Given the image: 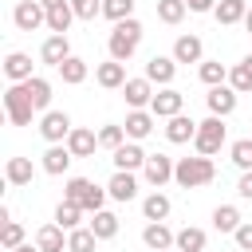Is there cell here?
<instances>
[{"instance_id": "cell-1", "label": "cell", "mask_w": 252, "mask_h": 252, "mask_svg": "<svg viewBox=\"0 0 252 252\" xmlns=\"http://www.w3.org/2000/svg\"><path fill=\"white\" fill-rule=\"evenodd\" d=\"M106 197H110L106 185H94L91 177H67V181H63V201H75V205H79L83 213H91V217L106 209Z\"/></svg>"}, {"instance_id": "cell-2", "label": "cell", "mask_w": 252, "mask_h": 252, "mask_svg": "<svg viewBox=\"0 0 252 252\" xmlns=\"http://www.w3.org/2000/svg\"><path fill=\"white\" fill-rule=\"evenodd\" d=\"M142 20L138 16H130V20H122V24H114V32L106 35V51H110V59H118V63H130L134 59V51H138V43H142Z\"/></svg>"}, {"instance_id": "cell-3", "label": "cell", "mask_w": 252, "mask_h": 252, "mask_svg": "<svg viewBox=\"0 0 252 252\" xmlns=\"http://www.w3.org/2000/svg\"><path fill=\"white\" fill-rule=\"evenodd\" d=\"M213 177H217L213 158H201V154H193V158H177L173 181H177L181 189H201V185H209Z\"/></svg>"}, {"instance_id": "cell-4", "label": "cell", "mask_w": 252, "mask_h": 252, "mask_svg": "<svg viewBox=\"0 0 252 252\" xmlns=\"http://www.w3.org/2000/svg\"><path fill=\"white\" fill-rule=\"evenodd\" d=\"M224 138H228V126H224V118L209 114V118H201V122H197V138H193V150H197L201 158H213V154H220Z\"/></svg>"}, {"instance_id": "cell-5", "label": "cell", "mask_w": 252, "mask_h": 252, "mask_svg": "<svg viewBox=\"0 0 252 252\" xmlns=\"http://www.w3.org/2000/svg\"><path fill=\"white\" fill-rule=\"evenodd\" d=\"M4 114H8V122H12V126H32L35 106H32V98H28L24 83H12V87L4 91Z\"/></svg>"}, {"instance_id": "cell-6", "label": "cell", "mask_w": 252, "mask_h": 252, "mask_svg": "<svg viewBox=\"0 0 252 252\" xmlns=\"http://www.w3.org/2000/svg\"><path fill=\"white\" fill-rule=\"evenodd\" d=\"M71 130H75V122H71V114H67V110H47V114L39 118V138H43L47 146L67 142V138H71Z\"/></svg>"}, {"instance_id": "cell-7", "label": "cell", "mask_w": 252, "mask_h": 252, "mask_svg": "<svg viewBox=\"0 0 252 252\" xmlns=\"http://www.w3.org/2000/svg\"><path fill=\"white\" fill-rule=\"evenodd\" d=\"M12 24L20 32H39V28H47V8L39 0H20L12 8Z\"/></svg>"}, {"instance_id": "cell-8", "label": "cell", "mask_w": 252, "mask_h": 252, "mask_svg": "<svg viewBox=\"0 0 252 252\" xmlns=\"http://www.w3.org/2000/svg\"><path fill=\"white\" fill-rule=\"evenodd\" d=\"M150 110H154V118H177V114H185V94L177 91V87H158V94H154V102H150Z\"/></svg>"}, {"instance_id": "cell-9", "label": "cell", "mask_w": 252, "mask_h": 252, "mask_svg": "<svg viewBox=\"0 0 252 252\" xmlns=\"http://www.w3.org/2000/svg\"><path fill=\"white\" fill-rule=\"evenodd\" d=\"M154 83L146 79V75H138V79H126V87H122V98H126V106L130 110H150V102H154Z\"/></svg>"}, {"instance_id": "cell-10", "label": "cell", "mask_w": 252, "mask_h": 252, "mask_svg": "<svg viewBox=\"0 0 252 252\" xmlns=\"http://www.w3.org/2000/svg\"><path fill=\"white\" fill-rule=\"evenodd\" d=\"M146 150H142V142H122L114 154H110V161H114V169H126V173H142L146 169Z\"/></svg>"}, {"instance_id": "cell-11", "label": "cell", "mask_w": 252, "mask_h": 252, "mask_svg": "<svg viewBox=\"0 0 252 252\" xmlns=\"http://www.w3.org/2000/svg\"><path fill=\"white\" fill-rule=\"evenodd\" d=\"M173 169H177V161H173L169 154H150V158H146L142 177H146L154 189H161V185H169V181H173Z\"/></svg>"}, {"instance_id": "cell-12", "label": "cell", "mask_w": 252, "mask_h": 252, "mask_svg": "<svg viewBox=\"0 0 252 252\" xmlns=\"http://www.w3.org/2000/svg\"><path fill=\"white\" fill-rule=\"evenodd\" d=\"M142 244H146L150 252H169V248L177 244V232H173L165 220H150V224L142 228Z\"/></svg>"}, {"instance_id": "cell-13", "label": "cell", "mask_w": 252, "mask_h": 252, "mask_svg": "<svg viewBox=\"0 0 252 252\" xmlns=\"http://www.w3.org/2000/svg\"><path fill=\"white\" fill-rule=\"evenodd\" d=\"M71 59V39L67 35H47L43 43H39V63H47V67H63Z\"/></svg>"}, {"instance_id": "cell-14", "label": "cell", "mask_w": 252, "mask_h": 252, "mask_svg": "<svg viewBox=\"0 0 252 252\" xmlns=\"http://www.w3.org/2000/svg\"><path fill=\"white\" fill-rule=\"evenodd\" d=\"M146 79H150L154 87H173V79H177V59H173V55H150Z\"/></svg>"}, {"instance_id": "cell-15", "label": "cell", "mask_w": 252, "mask_h": 252, "mask_svg": "<svg viewBox=\"0 0 252 252\" xmlns=\"http://www.w3.org/2000/svg\"><path fill=\"white\" fill-rule=\"evenodd\" d=\"M236 102H240V94L224 83V87H209V94H205V106H209V114H217V118H228L232 110H236Z\"/></svg>"}, {"instance_id": "cell-16", "label": "cell", "mask_w": 252, "mask_h": 252, "mask_svg": "<svg viewBox=\"0 0 252 252\" xmlns=\"http://www.w3.org/2000/svg\"><path fill=\"white\" fill-rule=\"evenodd\" d=\"M154 126H158L154 110H130V114H126V122H122V130H126V138H130V142H146V138L154 134Z\"/></svg>"}, {"instance_id": "cell-17", "label": "cell", "mask_w": 252, "mask_h": 252, "mask_svg": "<svg viewBox=\"0 0 252 252\" xmlns=\"http://www.w3.org/2000/svg\"><path fill=\"white\" fill-rule=\"evenodd\" d=\"M106 193H110V201H134L138 197V173H126V169H114L110 173V181H106Z\"/></svg>"}, {"instance_id": "cell-18", "label": "cell", "mask_w": 252, "mask_h": 252, "mask_svg": "<svg viewBox=\"0 0 252 252\" xmlns=\"http://www.w3.org/2000/svg\"><path fill=\"white\" fill-rule=\"evenodd\" d=\"M94 83H98L102 91H122V87H126V63H118V59L98 63V67H94Z\"/></svg>"}, {"instance_id": "cell-19", "label": "cell", "mask_w": 252, "mask_h": 252, "mask_svg": "<svg viewBox=\"0 0 252 252\" xmlns=\"http://www.w3.org/2000/svg\"><path fill=\"white\" fill-rule=\"evenodd\" d=\"M71 161H75V154L67 150V142H59V146H47L43 150V173H51V177H63L67 169H71Z\"/></svg>"}, {"instance_id": "cell-20", "label": "cell", "mask_w": 252, "mask_h": 252, "mask_svg": "<svg viewBox=\"0 0 252 252\" xmlns=\"http://www.w3.org/2000/svg\"><path fill=\"white\" fill-rule=\"evenodd\" d=\"M173 59L177 63H205V43H201V35H177L173 39Z\"/></svg>"}, {"instance_id": "cell-21", "label": "cell", "mask_w": 252, "mask_h": 252, "mask_svg": "<svg viewBox=\"0 0 252 252\" xmlns=\"http://www.w3.org/2000/svg\"><path fill=\"white\" fill-rule=\"evenodd\" d=\"M4 75H8V83H28L35 71H32V55L28 51H8L4 55Z\"/></svg>"}, {"instance_id": "cell-22", "label": "cell", "mask_w": 252, "mask_h": 252, "mask_svg": "<svg viewBox=\"0 0 252 252\" xmlns=\"http://www.w3.org/2000/svg\"><path fill=\"white\" fill-rule=\"evenodd\" d=\"M169 213H173V201H169L161 189H154V193L142 197V217H146V224H150V220H169Z\"/></svg>"}, {"instance_id": "cell-23", "label": "cell", "mask_w": 252, "mask_h": 252, "mask_svg": "<svg viewBox=\"0 0 252 252\" xmlns=\"http://www.w3.org/2000/svg\"><path fill=\"white\" fill-rule=\"evenodd\" d=\"M35 248H39V252H67V228H59L55 220H51V224H39Z\"/></svg>"}, {"instance_id": "cell-24", "label": "cell", "mask_w": 252, "mask_h": 252, "mask_svg": "<svg viewBox=\"0 0 252 252\" xmlns=\"http://www.w3.org/2000/svg\"><path fill=\"white\" fill-rule=\"evenodd\" d=\"M24 91H28V98H32V106H35V114L43 110H51V79H43V75H32L28 83H24Z\"/></svg>"}, {"instance_id": "cell-25", "label": "cell", "mask_w": 252, "mask_h": 252, "mask_svg": "<svg viewBox=\"0 0 252 252\" xmlns=\"http://www.w3.org/2000/svg\"><path fill=\"white\" fill-rule=\"evenodd\" d=\"M67 150H71L75 158H91V154L98 150V130L75 126V130H71V138H67Z\"/></svg>"}, {"instance_id": "cell-26", "label": "cell", "mask_w": 252, "mask_h": 252, "mask_svg": "<svg viewBox=\"0 0 252 252\" xmlns=\"http://www.w3.org/2000/svg\"><path fill=\"white\" fill-rule=\"evenodd\" d=\"M32 177H35V165H32V158H8L4 161V181L8 185H32Z\"/></svg>"}, {"instance_id": "cell-27", "label": "cell", "mask_w": 252, "mask_h": 252, "mask_svg": "<svg viewBox=\"0 0 252 252\" xmlns=\"http://www.w3.org/2000/svg\"><path fill=\"white\" fill-rule=\"evenodd\" d=\"M165 138H169L173 146H185V142H193V138H197V122H193L189 114H177V118H169V122H165Z\"/></svg>"}, {"instance_id": "cell-28", "label": "cell", "mask_w": 252, "mask_h": 252, "mask_svg": "<svg viewBox=\"0 0 252 252\" xmlns=\"http://www.w3.org/2000/svg\"><path fill=\"white\" fill-rule=\"evenodd\" d=\"M205 244H209V232L205 228H197V224H185V228H177V252H205Z\"/></svg>"}, {"instance_id": "cell-29", "label": "cell", "mask_w": 252, "mask_h": 252, "mask_svg": "<svg viewBox=\"0 0 252 252\" xmlns=\"http://www.w3.org/2000/svg\"><path fill=\"white\" fill-rule=\"evenodd\" d=\"M244 16H248V4H244V0H220V4H217V12H213V20H217L220 28L244 24Z\"/></svg>"}, {"instance_id": "cell-30", "label": "cell", "mask_w": 252, "mask_h": 252, "mask_svg": "<svg viewBox=\"0 0 252 252\" xmlns=\"http://www.w3.org/2000/svg\"><path fill=\"white\" fill-rule=\"evenodd\" d=\"M87 228H91V232H94V236H98V240H114V236H118V228H122V224H118V217H114V213H110V209H102V213H94V217H91V220H87Z\"/></svg>"}, {"instance_id": "cell-31", "label": "cell", "mask_w": 252, "mask_h": 252, "mask_svg": "<svg viewBox=\"0 0 252 252\" xmlns=\"http://www.w3.org/2000/svg\"><path fill=\"white\" fill-rule=\"evenodd\" d=\"M228 71H232V67H224L220 59H205V63H197V75H201L205 87H224V83H228Z\"/></svg>"}, {"instance_id": "cell-32", "label": "cell", "mask_w": 252, "mask_h": 252, "mask_svg": "<svg viewBox=\"0 0 252 252\" xmlns=\"http://www.w3.org/2000/svg\"><path fill=\"white\" fill-rule=\"evenodd\" d=\"M240 224H244V217H240L236 205H217V209H213V228H217V232H236Z\"/></svg>"}, {"instance_id": "cell-33", "label": "cell", "mask_w": 252, "mask_h": 252, "mask_svg": "<svg viewBox=\"0 0 252 252\" xmlns=\"http://www.w3.org/2000/svg\"><path fill=\"white\" fill-rule=\"evenodd\" d=\"M55 224L67 228V232L83 228V209H79L75 201H59V205H55Z\"/></svg>"}, {"instance_id": "cell-34", "label": "cell", "mask_w": 252, "mask_h": 252, "mask_svg": "<svg viewBox=\"0 0 252 252\" xmlns=\"http://www.w3.org/2000/svg\"><path fill=\"white\" fill-rule=\"evenodd\" d=\"M87 75H91V67H87V59H79V55H71V59L59 67V79H63L67 87H79V83H87Z\"/></svg>"}, {"instance_id": "cell-35", "label": "cell", "mask_w": 252, "mask_h": 252, "mask_svg": "<svg viewBox=\"0 0 252 252\" xmlns=\"http://www.w3.org/2000/svg\"><path fill=\"white\" fill-rule=\"evenodd\" d=\"M102 240L83 224V228H75V232H67V252H94Z\"/></svg>"}, {"instance_id": "cell-36", "label": "cell", "mask_w": 252, "mask_h": 252, "mask_svg": "<svg viewBox=\"0 0 252 252\" xmlns=\"http://www.w3.org/2000/svg\"><path fill=\"white\" fill-rule=\"evenodd\" d=\"M228 161H232L240 173H248V169H252V138H236V142L228 146Z\"/></svg>"}, {"instance_id": "cell-37", "label": "cell", "mask_w": 252, "mask_h": 252, "mask_svg": "<svg viewBox=\"0 0 252 252\" xmlns=\"http://www.w3.org/2000/svg\"><path fill=\"white\" fill-rule=\"evenodd\" d=\"M71 20H75L71 4H63V8H51V12H47V32H51V35H67V32H71Z\"/></svg>"}, {"instance_id": "cell-38", "label": "cell", "mask_w": 252, "mask_h": 252, "mask_svg": "<svg viewBox=\"0 0 252 252\" xmlns=\"http://www.w3.org/2000/svg\"><path fill=\"white\" fill-rule=\"evenodd\" d=\"M185 12H189V4H185V0H158V20H161V24H169V28H173V24H181V20H185Z\"/></svg>"}, {"instance_id": "cell-39", "label": "cell", "mask_w": 252, "mask_h": 252, "mask_svg": "<svg viewBox=\"0 0 252 252\" xmlns=\"http://www.w3.org/2000/svg\"><path fill=\"white\" fill-rule=\"evenodd\" d=\"M122 142H130L122 126H114V122H106V126H98V146H102V150H110V154H114V150H118Z\"/></svg>"}, {"instance_id": "cell-40", "label": "cell", "mask_w": 252, "mask_h": 252, "mask_svg": "<svg viewBox=\"0 0 252 252\" xmlns=\"http://www.w3.org/2000/svg\"><path fill=\"white\" fill-rule=\"evenodd\" d=\"M102 16L110 24H122V20L134 16V0H102Z\"/></svg>"}, {"instance_id": "cell-41", "label": "cell", "mask_w": 252, "mask_h": 252, "mask_svg": "<svg viewBox=\"0 0 252 252\" xmlns=\"http://www.w3.org/2000/svg\"><path fill=\"white\" fill-rule=\"evenodd\" d=\"M228 87H232L236 94H248V91H252V67L236 63V67L228 71Z\"/></svg>"}, {"instance_id": "cell-42", "label": "cell", "mask_w": 252, "mask_h": 252, "mask_svg": "<svg viewBox=\"0 0 252 252\" xmlns=\"http://www.w3.org/2000/svg\"><path fill=\"white\" fill-rule=\"evenodd\" d=\"M0 244L12 252V248H20L24 244V224L20 220H4V228H0Z\"/></svg>"}, {"instance_id": "cell-43", "label": "cell", "mask_w": 252, "mask_h": 252, "mask_svg": "<svg viewBox=\"0 0 252 252\" xmlns=\"http://www.w3.org/2000/svg\"><path fill=\"white\" fill-rule=\"evenodd\" d=\"M71 12H75V20H94V16H102V0H71Z\"/></svg>"}, {"instance_id": "cell-44", "label": "cell", "mask_w": 252, "mask_h": 252, "mask_svg": "<svg viewBox=\"0 0 252 252\" xmlns=\"http://www.w3.org/2000/svg\"><path fill=\"white\" fill-rule=\"evenodd\" d=\"M232 240H236V248H240V252H252V220H244V224L232 232Z\"/></svg>"}, {"instance_id": "cell-45", "label": "cell", "mask_w": 252, "mask_h": 252, "mask_svg": "<svg viewBox=\"0 0 252 252\" xmlns=\"http://www.w3.org/2000/svg\"><path fill=\"white\" fill-rule=\"evenodd\" d=\"M236 193H240L244 201H252V169H248V173H240V181H236Z\"/></svg>"}, {"instance_id": "cell-46", "label": "cell", "mask_w": 252, "mask_h": 252, "mask_svg": "<svg viewBox=\"0 0 252 252\" xmlns=\"http://www.w3.org/2000/svg\"><path fill=\"white\" fill-rule=\"evenodd\" d=\"M185 4H189V12H217L220 0H185Z\"/></svg>"}, {"instance_id": "cell-47", "label": "cell", "mask_w": 252, "mask_h": 252, "mask_svg": "<svg viewBox=\"0 0 252 252\" xmlns=\"http://www.w3.org/2000/svg\"><path fill=\"white\" fill-rule=\"evenodd\" d=\"M39 4H43V8L51 12V8H63V4H71V0H39Z\"/></svg>"}, {"instance_id": "cell-48", "label": "cell", "mask_w": 252, "mask_h": 252, "mask_svg": "<svg viewBox=\"0 0 252 252\" xmlns=\"http://www.w3.org/2000/svg\"><path fill=\"white\" fill-rule=\"evenodd\" d=\"M12 252H39V248H35V244H28V240H24V244H20V248H12Z\"/></svg>"}, {"instance_id": "cell-49", "label": "cell", "mask_w": 252, "mask_h": 252, "mask_svg": "<svg viewBox=\"0 0 252 252\" xmlns=\"http://www.w3.org/2000/svg\"><path fill=\"white\" fill-rule=\"evenodd\" d=\"M244 32L252 35V8H248V16H244Z\"/></svg>"}, {"instance_id": "cell-50", "label": "cell", "mask_w": 252, "mask_h": 252, "mask_svg": "<svg viewBox=\"0 0 252 252\" xmlns=\"http://www.w3.org/2000/svg\"><path fill=\"white\" fill-rule=\"evenodd\" d=\"M240 63H244V67H252V51H248V55H244V59H240Z\"/></svg>"}, {"instance_id": "cell-51", "label": "cell", "mask_w": 252, "mask_h": 252, "mask_svg": "<svg viewBox=\"0 0 252 252\" xmlns=\"http://www.w3.org/2000/svg\"><path fill=\"white\" fill-rule=\"evenodd\" d=\"M169 252H177V248H169Z\"/></svg>"}]
</instances>
